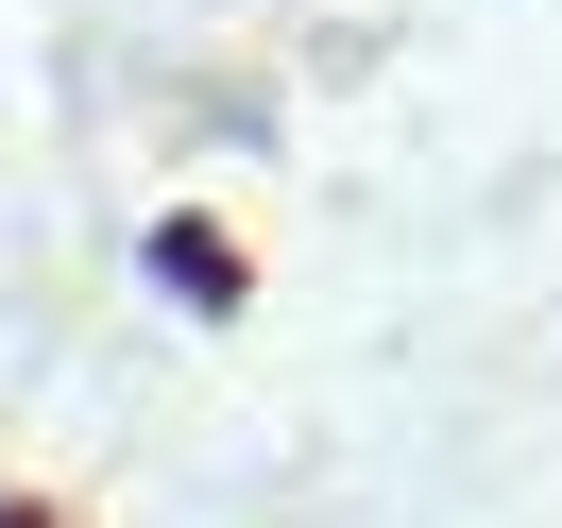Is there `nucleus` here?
<instances>
[{
  "instance_id": "1",
  "label": "nucleus",
  "mask_w": 562,
  "mask_h": 528,
  "mask_svg": "<svg viewBox=\"0 0 562 528\" xmlns=\"http://www.w3.org/2000/svg\"><path fill=\"white\" fill-rule=\"evenodd\" d=\"M154 273H171V290H239V256H222L205 222H171V239H154Z\"/></svg>"
},
{
  "instance_id": "2",
  "label": "nucleus",
  "mask_w": 562,
  "mask_h": 528,
  "mask_svg": "<svg viewBox=\"0 0 562 528\" xmlns=\"http://www.w3.org/2000/svg\"><path fill=\"white\" fill-rule=\"evenodd\" d=\"M0 528H35V512H0Z\"/></svg>"
}]
</instances>
